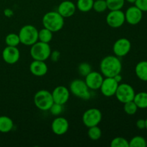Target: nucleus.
Listing matches in <instances>:
<instances>
[{
	"instance_id": "nucleus-1",
	"label": "nucleus",
	"mask_w": 147,
	"mask_h": 147,
	"mask_svg": "<svg viewBox=\"0 0 147 147\" xmlns=\"http://www.w3.org/2000/svg\"><path fill=\"white\" fill-rule=\"evenodd\" d=\"M100 70L105 78H113L121 73L122 63L117 56L108 55L103 57L100 61Z\"/></svg>"
},
{
	"instance_id": "nucleus-2",
	"label": "nucleus",
	"mask_w": 147,
	"mask_h": 147,
	"mask_svg": "<svg viewBox=\"0 0 147 147\" xmlns=\"http://www.w3.org/2000/svg\"><path fill=\"white\" fill-rule=\"evenodd\" d=\"M42 22L43 27L53 32H57L61 30L65 24L64 17L55 11H49L45 14Z\"/></svg>"
},
{
	"instance_id": "nucleus-3",
	"label": "nucleus",
	"mask_w": 147,
	"mask_h": 147,
	"mask_svg": "<svg viewBox=\"0 0 147 147\" xmlns=\"http://www.w3.org/2000/svg\"><path fill=\"white\" fill-rule=\"evenodd\" d=\"M38 30L32 24L24 25L19 32L20 43L26 46H32L38 41Z\"/></svg>"
},
{
	"instance_id": "nucleus-4",
	"label": "nucleus",
	"mask_w": 147,
	"mask_h": 147,
	"mask_svg": "<svg viewBox=\"0 0 147 147\" xmlns=\"http://www.w3.org/2000/svg\"><path fill=\"white\" fill-rule=\"evenodd\" d=\"M51 52L49 43L37 41L31 46L30 53L33 60L45 61L50 57Z\"/></svg>"
},
{
	"instance_id": "nucleus-5",
	"label": "nucleus",
	"mask_w": 147,
	"mask_h": 147,
	"mask_svg": "<svg viewBox=\"0 0 147 147\" xmlns=\"http://www.w3.org/2000/svg\"><path fill=\"white\" fill-rule=\"evenodd\" d=\"M54 101L52 93L47 90L42 89L37 91L34 96V103L36 107L40 111H49Z\"/></svg>"
},
{
	"instance_id": "nucleus-6",
	"label": "nucleus",
	"mask_w": 147,
	"mask_h": 147,
	"mask_svg": "<svg viewBox=\"0 0 147 147\" xmlns=\"http://www.w3.org/2000/svg\"><path fill=\"white\" fill-rule=\"evenodd\" d=\"M70 92L76 97L83 100H89L90 98V89L86 85L85 80L80 79L73 80L70 84Z\"/></svg>"
},
{
	"instance_id": "nucleus-7",
	"label": "nucleus",
	"mask_w": 147,
	"mask_h": 147,
	"mask_svg": "<svg viewBox=\"0 0 147 147\" xmlns=\"http://www.w3.org/2000/svg\"><path fill=\"white\" fill-rule=\"evenodd\" d=\"M135 94L134 89L131 85L128 83H119L115 96L119 102L125 103L133 100Z\"/></svg>"
},
{
	"instance_id": "nucleus-8",
	"label": "nucleus",
	"mask_w": 147,
	"mask_h": 147,
	"mask_svg": "<svg viewBox=\"0 0 147 147\" xmlns=\"http://www.w3.org/2000/svg\"><path fill=\"white\" fill-rule=\"evenodd\" d=\"M83 123L86 127L98 126L102 121V113L96 108L88 109L83 113L82 116Z\"/></svg>"
},
{
	"instance_id": "nucleus-9",
	"label": "nucleus",
	"mask_w": 147,
	"mask_h": 147,
	"mask_svg": "<svg viewBox=\"0 0 147 147\" xmlns=\"http://www.w3.org/2000/svg\"><path fill=\"white\" fill-rule=\"evenodd\" d=\"M125 22V14L121 9L111 10L106 17V23L112 28H119Z\"/></svg>"
},
{
	"instance_id": "nucleus-10",
	"label": "nucleus",
	"mask_w": 147,
	"mask_h": 147,
	"mask_svg": "<svg viewBox=\"0 0 147 147\" xmlns=\"http://www.w3.org/2000/svg\"><path fill=\"white\" fill-rule=\"evenodd\" d=\"M131 48V43L127 38L122 37L114 42L113 46V53L119 57H122L129 54Z\"/></svg>"
},
{
	"instance_id": "nucleus-11",
	"label": "nucleus",
	"mask_w": 147,
	"mask_h": 147,
	"mask_svg": "<svg viewBox=\"0 0 147 147\" xmlns=\"http://www.w3.org/2000/svg\"><path fill=\"white\" fill-rule=\"evenodd\" d=\"M119 85V83L113 78H105L100 86V92L105 97H112L115 96Z\"/></svg>"
},
{
	"instance_id": "nucleus-12",
	"label": "nucleus",
	"mask_w": 147,
	"mask_h": 147,
	"mask_svg": "<svg viewBox=\"0 0 147 147\" xmlns=\"http://www.w3.org/2000/svg\"><path fill=\"white\" fill-rule=\"evenodd\" d=\"M70 92L67 88L63 86H59L55 88L52 92V96L54 103L65 105L70 98Z\"/></svg>"
},
{
	"instance_id": "nucleus-13",
	"label": "nucleus",
	"mask_w": 147,
	"mask_h": 147,
	"mask_svg": "<svg viewBox=\"0 0 147 147\" xmlns=\"http://www.w3.org/2000/svg\"><path fill=\"white\" fill-rule=\"evenodd\" d=\"M104 79L101 73L91 71L89 73L85 78V82L90 90H96L100 89L103 80Z\"/></svg>"
},
{
	"instance_id": "nucleus-14",
	"label": "nucleus",
	"mask_w": 147,
	"mask_h": 147,
	"mask_svg": "<svg viewBox=\"0 0 147 147\" xmlns=\"http://www.w3.org/2000/svg\"><path fill=\"white\" fill-rule=\"evenodd\" d=\"M124 14L126 22L131 25L139 24L143 17V11L139 9L136 6H131L129 7Z\"/></svg>"
},
{
	"instance_id": "nucleus-15",
	"label": "nucleus",
	"mask_w": 147,
	"mask_h": 147,
	"mask_svg": "<svg viewBox=\"0 0 147 147\" xmlns=\"http://www.w3.org/2000/svg\"><path fill=\"white\" fill-rule=\"evenodd\" d=\"M20 52L17 47L7 46L2 51V58L6 63L13 65L19 61Z\"/></svg>"
},
{
	"instance_id": "nucleus-16",
	"label": "nucleus",
	"mask_w": 147,
	"mask_h": 147,
	"mask_svg": "<svg viewBox=\"0 0 147 147\" xmlns=\"http://www.w3.org/2000/svg\"><path fill=\"white\" fill-rule=\"evenodd\" d=\"M51 129L55 134L57 135V136H62L67 133L68 131V121L65 118L61 117V116L55 118L52 122Z\"/></svg>"
},
{
	"instance_id": "nucleus-17",
	"label": "nucleus",
	"mask_w": 147,
	"mask_h": 147,
	"mask_svg": "<svg viewBox=\"0 0 147 147\" xmlns=\"http://www.w3.org/2000/svg\"><path fill=\"white\" fill-rule=\"evenodd\" d=\"M76 9V5L73 1L65 0L59 4L57 11L64 18H68L74 15Z\"/></svg>"
},
{
	"instance_id": "nucleus-18",
	"label": "nucleus",
	"mask_w": 147,
	"mask_h": 147,
	"mask_svg": "<svg viewBox=\"0 0 147 147\" xmlns=\"http://www.w3.org/2000/svg\"><path fill=\"white\" fill-rule=\"evenodd\" d=\"M30 71L33 76L42 77L47 74L48 67L45 61L33 60V61L30 63Z\"/></svg>"
},
{
	"instance_id": "nucleus-19",
	"label": "nucleus",
	"mask_w": 147,
	"mask_h": 147,
	"mask_svg": "<svg viewBox=\"0 0 147 147\" xmlns=\"http://www.w3.org/2000/svg\"><path fill=\"white\" fill-rule=\"evenodd\" d=\"M135 73L139 80L147 82V61L143 60L136 64L135 67Z\"/></svg>"
},
{
	"instance_id": "nucleus-20",
	"label": "nucleus",
	"mask_w": 147,
	"mask_h": 147,
	"mask_svg": "<svg viewBox=\"0 0 147 147\" xmlns=\"http://www.w3.org/2000/svg\"><path fill=\"white\" fill-rule=\"evenodd\" d=\"M14 127V122L11 118L7 116H0V132L1 133H9L12 130Z\"/></svg>"
},
{
	"instance_id": "nucleus-21",
	"label": "nucleus",
	"mask_w": 147,
	"mask_h": 147,
	"mask_svg": "<svg viewBox=\"0 0 147 147\" xmlns=\"http://www.w3.org/2000/svg\"><path fill=\"white\" fill-rule=\"evenodd\" d=\"M134 102L136 103L138 109H147V93L146 92H140L135 94L134 98Z\"/></svg>"
},
{
	"instance_id": "nucleus-22",
	"label": "nucleus",
	"mask_w": 147,
	"mask_h": 147,
	"mask_svg": "<svg viewBox=\"0 0 147 147\" xmlns=\"http://www.w3.org/2000/svg\"><path fill=\"white\" fill-rule=\"evenodd\" d=\"M94 0H78L76 8L82 12H88L93 9Z\"/></svg>"
},
{
	"instance_id": "nucleus-23",
	"label": "nucleus",
	"mask_w": 147,
	"mask_h": 147,
	"mask_svg": "<svg viewBox=\"0 0 147 147\" xmlns=\"http://www.w3.org/2000/svg\"><path fill=\"white\" fill-rule=\"evenodd\" d=\"M53 32L50 31L48 29L45 28V27L41 29L38 32V41L45 43H50L53 40Z\"/></svg>"
},
{
	"instance_id": "nucleus-24",
	"label": "nucleus",
	"mask_w": 147,
	"mask_h": 147,
	"mask_svg": "<svg viewBox=\"0 0 147 147\" xmlns=\"http://www.w3.org/2000/svg\"><path fill=\"white\" fill-rule=\"evenodd\" d=\"M5 43L7 46L17 47L20 44V37L16 33H9L5 37Z\"/></svg>"
},
{
	"instance_id": "nucleus-25",
	"label": "nucleus",
	"mask_w": 147,
	"mask_h": 147,
	"mask_svg": "<svg viewBox=\"0 0 147 147\" xmlns=\"http://www.w3.org/2000/svg\"><path fill=\"white\" fill-rule=\"evenodd\" d=\"M88 136L89 139L93 141L98 140L102 136L101 129L98 126L89 127L88 131Z\"/></svg>"
},
{
	"instance_id": "nucleus-26",
	"label": "nucleus",
	"mask_w": 147,
	"mask_h": 147,
	"mask_svg": "<svg viewBox=\"0 0 147 147\" xmlns=\"http://www.w3.org/2000/svg\"><path fill=\"white\" fill-rule=\"evenodd\" d=\"M108 9L119 10L121 9L125 4V0H106Z\"/></svg>"
},
{
	"instance_id": "nucleus-27",
	"label": "nucleus",
	"mask_w": 147,
	"mask_h": 147,
	"mask_svg": "<svg viewBox=\"0 0 147 147\" xmlns=\"http://www.w3.org/2000/svg\"><path fill=\"white\" fill-rule=\"evenodd\" d=\"M129 147H146V140L141 136H136L129 142Z\"/></svg>"
},
{
	"instance_id": "nucleus-28",
	"label": "nucleus",
	"mask_w": 147,
	"mask_h": 147,
	"mask_svg": "<svg viewBox=\"0 0 147 147\" xmlns=\"http://www.w3.org/2000/svg\"><path fill=\"white\" fill-rule=\"evenodd\" d=\"M111 147H129V141L123 137H116L111 142Z\"/></svg>"
},
{
	"instance_id": "nucleus-29",
	"label": "nucleus",
	"mask_w": 147,
	"mask_h": 147,
	"mask_svg": "<svg viewBox=\"0 0 147 147\" xmlns=\"http://www.w3.org/2000/svg\"><path fill=\"white\" fill-rule=\"evenodd\" d=\"M123 104H124V106H123V110H124L125 113L126 114L132 116V115H134L137 112L138 107L136 105V103L134 102V100L127 102V103H125Z\"/></svg>"
},
{
	"instance_id": "nucleus-30",
	"label": "nucleus",
	"mask_w": 147,
	"mask_h": 147,
	"mask_svg": "<svg viewBox=\"0 0 147 147\" xmlns=\"http://www.w3.org/2000/svg\"><path fill=\"white\" fill-rule=\"evenodd\" d=\"M93 9H94V11L98 13L104 12L105 11H106L108 9V7L106 0H96V1H94Z\"/></svg>"
},
{
	"instance_id": "nucleus-31",
	"label": "nucleus",
	"mask_w": 147,
	"mask_h": 147,
	"mask_svg": "<svg viewBox=\"0 0 147 147\" xmlns=\"http://www.w3.org/2000/svg\"><path fill=\"white\" fill-rule=\"evenodd\" d=\"M92 71L91 65L87 63H82L78 65V72L82 76L86 77L89 73Z\"/></svg>"
},
{
	"instance_id": "nucleus-32",
	"label": "nucleus",
	"mask_w": 147,
	"mask_h": 147,
	"mask_svg": "<svg viewBox=\"0 0 147 147\" xmlns=\"http://www.w3.org/2000/svg\"><path fill=\"white\" fill-rule=\"evenodd\" d=\"M63 106L64 105L53 103V104L52 105L50 109H49V111H50V113L52 115H53L55 116H57L61 114L62 112L63 111Z\"/></svg>"
},
{
	"instance_id": "nucleus-33",
	"label": "nucleus",
	"mask_w": 147,
	"mask_h": 147,
	"mask_svg": "<svg viewBox=\"0 0 147 147\" xmlns=\"http://www.w3.org/2000/svg\"><path fill=\"white\" fill-rule=\"evenodd\" d=\"M135 6H136L143 12L147 11V0H136Z\"/></svg>"
},
{
	"instance_id": "nucleus-34",
	"label": "nucleus",
	"mask_w": 147,
	"mask_h": 147,
	"mask_svg": "<svg viewBox=\"0 0 147 147\" xmlns=\"http://www.w3.org/2000/svg\"><path fill=\"white\" fill-rule=\"evenodd\" d=\"M50 57L53 62H57L60 57V53L57 50H55V51L51 52Z\"/></svg>"
},
{
	"instance_id": "nucleus-35",
	"label": "nucleus",
	"mask_w": 147,
	"mask_h": 147,
	"mask_svg": "<svg viewBox=\"0 0 147 147\" xmlns=\"http://www.w3.org/2000/svg\"><path fill=\"white\" fill-rule=\"evenodd\" d=\"M136 126L138 129H141V130L146 129V121H145V119H139L136 121Z\"/></svg>"
},
{
	"instance_id": "nucleus-36",
	"label": "nucleus",
	"mask_w": 147,
	"mask_h": 147,
	"mask_svg": "<svg viewBox=\"0 0 147 147\" xmlns=\"http://www.w3.org/2000/svg\"><path fill=\"white\" fill-rule=\"evenodd\" d=\"M4 14L6 17H11L14 15V11H13L11 9H6L4 11Z\"/></svg>"
},
{
	"instance_id": "nucleus-37",
	"label": "nucleus",
	"mask_w": 147,
	"mask_h": 147,
	"mask_svg": "<svg viewBox=\"0 0 147 147\" xmlns=\"http://www.w3.org/2000/svg\"><path fill=\"white\" fill-rule=\"evenodd\" d=\"M113 78L115 79V80H116V81L118 82L119 83H120L121 82L122 80V76H121V73H119V74H117L116 76H115L114 77H113Z\"/></svg>"
},
{
	"instance_id": "nucleus-38",
	"label": "nucleus",
	"mask_w": 147,
	"mask_h": 147,
	"mask_svg": "<svg viewBox=\"0 0 147 147\" xmlns=\"http://www.w3.org/2000/svg\"><path fill=\"white\" fill-rule=\"evenodd\" d=\"M125 1H126L127 2L130 3V4H135V2H136V0H125Z\"/></svg>"
},
{
	"instance_id": "nucleus-39",
	"label": "nucleus",
	"mask_w": 147,
	"mask_h": 147,
	"mask_svg": "<svg viewBox=\"0 0 147 147\" xmlns=\"http://www.w3.org/2000/svg\"><path fill=\"white\" fill-rule=\"evenodd\" d=\"M145 121H146V129L147 130V118L145 119Z\"/></svg>"
},
{
	"instance_id": "nucleus-40",
	"label": "nucleus",
	"mask_w": 147,
	"mask_h": 147,
	"mask_svg": "<svg viewBox=\"0 0 147 147\" xmlns=\"http://www.w3.org/2000/svg\"><path fill=\"white\" fill-rule=\"evenodd\" d=\"M146 146H147V140H146Z\"/></svg>"
}]
</instances>
